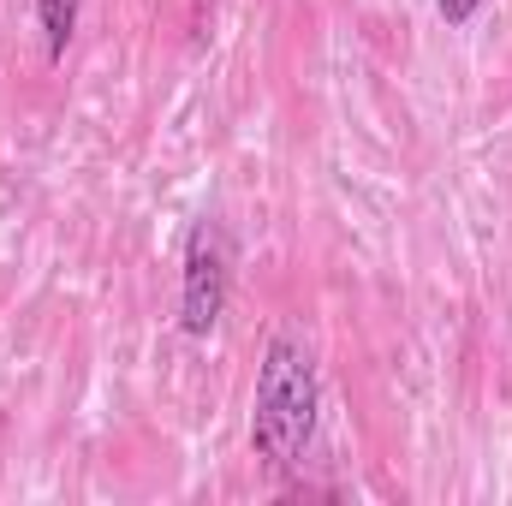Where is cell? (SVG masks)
I'll return each instance as SVG.
<instances>
[{"label":"cell","instance_id":"cell-3","mask_svg":"<svg viewBox=\"0 0 512 506\" xmlns=\"http://www.w3.org/2000/svg\"><path fill=\"white\" fill-rule=\"evenodd\" d=\"M78 18H84V0H36V24H42V54L60 66L72 36H78Z\"/></svg>","mask_w":512,"mask_h":506},{"label":"cell","instance_id":"cell-4","mask_svg":"<svg viewBox=\"0 0 512 506\" xmlns=\"http://www.w3.org/2000/svg\"><path fill=\"white\" fill-rule=\"evenodd\" d=\"M435 12H441V24H447V30H465V24L483 12V0H435Z\"/></svg>","mask_w":512,"mask_h":506},{"label":"cell","instance_id":"cell-1","mask_svg":"<svg viewBox=\"0 0 512 506\" xmlns=\"http://www.w3.org/2000/svg\"><path fill=\"white\" fill-rule=\"evenodd\" d=\"M316 411H322V381H316V352L298 334H274L256 364L251 393V453L268 471L304 465L316 441Z\"/></svg>","mask_w":512,"mask_h":506},{"label":"cell","instance_id":"cell-2","mask_svg":"<svg viewBox=\"0 0 512 506\" xmlns=\"http://www.w3.org/2000/svg\"><path fill=\"white\" fill-rule=\"evenodd\" d=\"M227 292H233V245L221 233V221H191L185 256H179V334L185 340H209L227 316Z\"/></svg>","mask_w":512,"mask_h":506}]
</instances>
